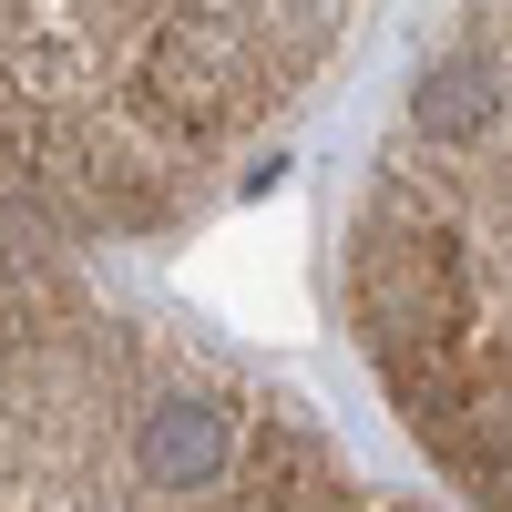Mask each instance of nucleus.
<instances>
[{
    "instance_id": "1",
    "label": "nucleus",
    "mask_w": 512,
    "mask_h": 512,
    "mask_svg": "<svg viewBox=\"0 0 512 512\" xmlns=\"http://www.w3.org/2000/svg\"><path fill=\"white\" fill-rule=\"evenodd\" d=\"M369 0H11V236L154 246L256 185Z\"/></svg>"
},
{
    "instance_id": "2",
    "label": "nucleus",
    "mask_w": 512,
    "mask_h": 512,
    "mask_svg": "<svg viewBox=\"0 0 512 512\" xmlns=\"http://www.w3.org/2000/svg\"><path fill=\"white\" fill-rule=\"evenodd\" d=\"M338 318L400 451L512 502V0H451L390 82L338 216Z\"/></svg>"
},
{
    "instance_id": "3",
    "label": "nucleus",
    "mask_w": 512,
    "mask_h": 512,
    "mask_svg": "<svg viewBox=\"0 0 512 512\" xmlns=\"http://www.w3.org/2000/svg\"><path fill=\"white\" fill-rule=\"evenodd\" d=\"M11 502H359L308 390L123 297L93 246L11 236Z\"/></svg>"
}]
</instances>
